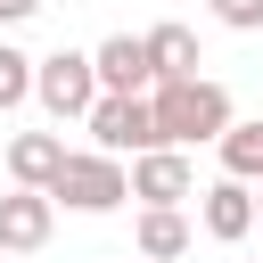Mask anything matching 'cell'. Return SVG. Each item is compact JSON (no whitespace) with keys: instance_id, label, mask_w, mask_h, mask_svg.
<instances>
[{"instance_id":"cell-1","label":"cell","mask_w":263,"mask_h":263,"mask_svg":"<svg viewBox=\"0 0 263 263\" xmlns=\"http://www.w3.org/2000/svg\"><path fill=\"white\" fill-rule=\"evenodd\" d=\"M148 107H156V140L164 148H197V140H222L238 115H230V90L222 82H205V74H181V82H156L148 90Z\"/></svg>"},{"instance_id":"cell-2","label":"cell","mask_w":263,"mask_h":263,"mask_svg":"<svg viewBox=\"0 0 263 263\" xmlns=\"http://www.w3.org/2000/svg\"><path fill=\"white\" fill-rule=\"evenodd\" d=\"M49 197L74 205V214H115V205L132 197V173H123V156H107V148H74L66 173L49 181Z\"/></svg>"},{"instance_id":"cell-3","label":"cell","mask_w":263,"mask_h":263,"mask_svg":"<svg viewBox=\"0 0 263 263\" xmlns=\"http://www.w3.org/2000/svg\"><path fill=\"white\" fill-rule=\"evenodd\" d=\"M33 99H41L58 123L90 115V107H99V58H90V49H49V58L33 66Z\"/></svg>"},{"instance_id":"cell-4","label":"cell","mask_w":263,"mask_h":263,"mask_svg":"<svg viewBox=\"0 0 263 263\" xmlns=\"http://www.w3.org/2000/svg\"><path fill=\"white\" fill-rule=\"evenodd\" d=\"M82 123H90V140H99L107 156H123V148H132V156H140V148H164V140H156L148 90H99V107H90Z\"/></svg>"},{"instance_id":"cell-5","label":"cell","mask_w":263,"mask_h":263,"mask_svg":"<svg viewBox=\"0 0 263 263\" xmlns=\"http://www.w3.org/2000/svg\"><path fill=\"white\" fill-rule=\"evenodd\" d=\"M132 197H140V205H181V197H197L189 148H140V156H132Z\"/></svg>"},{"instance_id":"cell-6","label":"cell","mask_w":263,"mask_h":263,"mask_svg":"<svg viewBox=\"0 0 263 263\" xmlns=\"http://www.w3.org/2000/svg\"><path fill=\"white\" fill-rule=\"evenodd\" d=\"M49 230H58L49 189H8L0 197V255H33V247H49Z\"/></svg>"},{"instance_id":"cell-7","label":"cell","mask_w":263,"mask_h":263,"mask_svg":"<svg viewBox=\"0 0 263 263\" xmlns=\"http://www.w3.org/2000/svg\"><path fill=\"white\" fill-rule=\"evenodd\" d=\"M205 205H197V222H205V238H222V247H238L263 214H255V181H238V173H222L214 189H197Z\"/></svg>"},{"instance_id":"cell-8","label":"cell","mask_w":263,"mask_h":263,"mask_svg":"<svg viewBox=\"0 0 263 263\" xmlns=\"http://www.w3.org/2000/svg\"><path fill=\"white\" fill-rule=\"evenodd\" d=\"M90 58H99V90H156V58H148V33H107Z\"/></svg>"},{"instance_id":"cell-9","label":"cell","mask_w":263,"mask_h":263,"mask_svg":"<svg viewBox=\"0 0 263 263\" xmlns=\"http://www.w3.org/2000/svg\"><path fill=\"white\" fill-rule=\"evenodd\" d=\"M66 156H74L66 132H16V140H8V181H16V189H49V181L66 173Z\"/></svg>"},{"instance_id":"cell-10","label":"cell","mask_w":263,"mask_h":263,"mask_svg":"<svg viewBox=\"0 0 263 263\" xmlns=\"http://www.w3.org/2000/svg\"><path fill=\"white\" fill-rule=\"evenodd\" d=\"M132 247H140L148 263H181V255H189V214H181V205H140Z\"/></svg>"},{"instance_id":"cell-11","label":"cell","mask_w":263,"mask_h":263,"mask_svg":"<svg viewBox=\"0 0 263 263\" xmlns=\"http://www.w3.org/2000/svg\"><path fill=\"white\" fill-rule=\"evenodd\" d=\"M148 58H156V82H181V74H197V66H205L189 25H148Z\"/></svg>"},{"instance_id":"cell-12","label":"cell","mask_w":263,"mask_h":263,"mask_svg":"<svg viewBox=\"0 0 263 263\" xmlns=\"http://www.w3.org/2000/svg\"><path fill=\"white\" fill-rule=\"evenodd\" d=\"M222 173H238V181H263V115H247V123H230L222 140Z\"/></svg>"},{"instance_id":"cell-13","label":"cell","mask_w":263,"mask_h":263,"mask_svg":"<svg viewBox=\"0 0 263 263\" xmlns=\"http://www.w3.org/2000/svg\"><path fill=\"white\" fill-rule=\"evenodd\" d=\"M33 66H41V58H25L16 41H0V115L33 99Z\"/></svg>"},{"instance_id":"cell-14","label":"cell","mask_w":263,"mask_h":263,"mask_svg":"<svg viewBox=\"0 0 263 263\" xmlns=\"http://www.w3.org/2000/svg\"><path fill=\"white\" fill-rule=\"evenodd\" d=\"M214 16H222L230 33H255V25H263V0H214Z\"/></svg>"},{"instance_id":"cell-15","label":"cell","mask_w":263,"mask_h":263,"mask_svg":"<svg viewBox=\"0 0 263 263\" xmlns=\"http://www.w3.org/2000/svg\"><path fill=\"white\" fill-rule=\"evenodd\" d=\"M25 16H41V0H0V25H25Z\"/></svg>"},{"instance_id":"cell-16","label":"cell","mask_w":263,"mask_h":263,"mask_svg":"<svg viewBox=\"0 0 263 263\" xmlns=\"http://www.w3.org/2000/svg\"><path fill=\"white\" fill-rule=\"evenodd\" d=\"M255 214H263V189H255Z\"/></svg>"},{"instance_id":"cell-17","label":"cell","mask_w":263,"mask_h":263,"mask_svg":"<svg viewBox=\"0 0 263 263\" xmlns=\"http://www.w3.org/2000/svg\"><path fill=\"white\" fill-rule=\"evenodd\" d=\"M140 263H148V255H140Z\"/></svg>"},{"instance_id":"cell-18","label":"cell","mask_w":263,"mask_h":263,"mask_svg":"<svg viewBox=\"0 0 263 263\" xmlns=\"http://www.w3.org/2000/svg\"><path fill=\"white\" fill-rule=\"evenodd\" d=\"M0 263H8V255H0Z\"/></svg>"}]
</instances>
